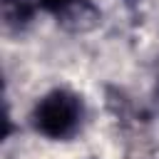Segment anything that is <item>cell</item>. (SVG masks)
I'll return each instance as SVG.
<instances>
[{
  "instance_id": "3957f363",
  "label": "cell",
  "mask_w": 159,
  "mask_h": 159,
  "mask_svg": "<svg viewBox=\"0 0 159 159\" xmlns=\"http://www.w3.org/2000/svg\"><path fill=\"white\" fill-rule=\"evenodd\" d=\"M40 2H42L47 10H52V12H60V10H62V7H65L70 0H40Z\"/></svg>"
},
{
  "instance_id": "6da1fadb",
  "label": "cell",
  "mask_w": 159,
  "mask_h": 159,
  "mask_svg": "<svg viewBox=\"0 0 159 159\" xmlns=\"http://www.w3.org/2000/svg\"><path fill=\"white\" fill-rule=\"evenodd\" d=\"M80 122H82V99L70 89L47 92L32 112L35 129L50 139L72 137L80 129Z\"/></svg>"
},
{
  "instance_id": "7a4b0ae2",
  "label": "cell",
  "mask_w": 159,
  "mask_h": 159,
  "mask_svg": "<svg viewBox=\"0 0 159 159\" xmlns=\"http://www.w3.org/2000/svg\"><path fill=\"white\" fill-rule=\"evenodd\" d=\"M57 20L70 30H89L99 20V10L89 0H70L60 12H55Z\"/></svg>"
}]
</instances>
